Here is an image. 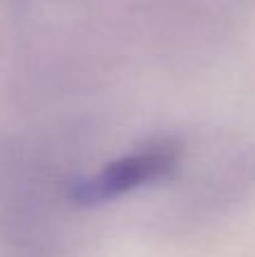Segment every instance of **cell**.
Returning <instances> with one entry per match:
<instances>
[{
    "mask_svg": "<svg viewBox=\"0 0 255 257\" xmlns=\"http://www.w3.org/2000/svg\"><path fill=\"white\" fill-rule=\"evenodd\" d=\"M176 165V151L167 145L147 147L143 151L113 160L102 172L81 178L72 187V199L81 205H99L131 190L167 176Z\"/></svg>",
    "mask_w": 255,
    "mask_h": 257,
    "instance_id": "obj_1",
    "label": "cell"
}]
</instances>
